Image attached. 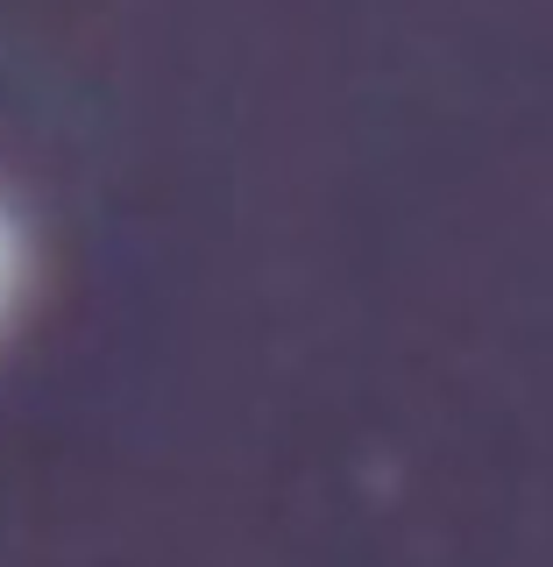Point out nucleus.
Instances as JSON below:
<instances>
[{
  "mask_svg": "<svg viewBox=\"0 0 553 567\" xmlns=\"http://www.w3.org/2000/svg\"><path fill=\"white\" fill-rule=\"evenodd\" d=\"M8 291H14V227L0 213V306H8Z\"/></svg>",
  "mask_w": 553,
  "mask_h": 567,
  "instance_id": "1",
  "label": "nucleus"
}]
</instances>
